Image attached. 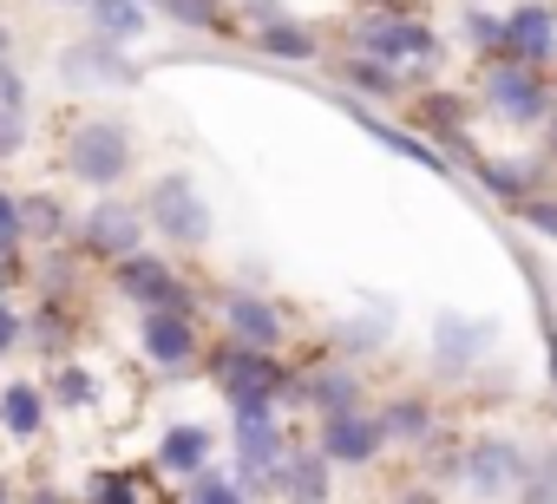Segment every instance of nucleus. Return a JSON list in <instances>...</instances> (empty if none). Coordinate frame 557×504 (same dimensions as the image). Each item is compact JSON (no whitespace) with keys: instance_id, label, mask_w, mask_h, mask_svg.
<instances>
[{"instance_id":"obj_1","label":"nucleus","mask_w":557,"mask_h":504,"mask_svg":"<svg viewBox=\"0 0 557 504\" xmlns=\"http://www.w3.org/2000/svg\"><path fill=\"white\" fill-rule=\"evenodd\" d=\"M145 223H151L171 249H203V242L216 236V210H210V197H203V184H197L190 171L151 177V190H145Z\"/></svg>"},{"instance_id":"obj_2","label":"nucleus","mask_w":557,"mask_h":504,"mask_svg":"<svg viewBox=\"0 0 557 504\" xmlns=\"http://www.w3.org/2000/svg\"><path fill=\"white\" fill-rule=\"evenodd\" d=\"M479 99H485V112H492V118H505V125H544V118H550V105H557V92H550L544 66L511 60V53L485 60V73H479Z\"/></svg>"},{"instance_id":"obj_3","label":"nucleus","mask_w":557,"mask_h":504,"mask_svg":"<svg viewBox=\"0 0 557 504\" xmlns=\"http://www.w3.org/2000/svg\"><path fill=\"white\" fill-rule=\"evenodd\" d=\"M348 47H355V53H374V60H387V66H400V73L440 60V34H433L420 14H400V8H374V14H361L355 34H348Z\"/></svg>"},{"instance_id":"obj_4","label":"nucleus","mask_w":557,"mask_h":504,"mask_svg":"<svg viewBox=\"0 0 557 504\" xmlns=\"http://www.w3.org/2000/svg\"><path fill=\"white\" fill-rule=\"evenodd\" d=\"M132 131L119 125V118H86V125H73V138H66V171L86 184V190H119L125 177H132Z\"/></svg>"},{"instance_id":"obj_5","label":"nucleus","mask_w":557,"mask_h":504,"mask_svg":"<svg viewBox=\"0 0 557 504\" xmlns=\"http://www.w3.org/2000/svg\"><path fill=\"white\" fill-rule=\"evenodd\" d=\"M145 203H132V197H92L86 203V216H79V229H73V242H79V256H92V263H119V256H132V249H145Z\"/></svg>"},{"instance_id":"obj_6","label":"nucleus","mask_w":557,"mask_h":504,"mask_svg":"<svg viewBox=\"0 0 557 504\" xmlns=\"http://www.w3.org/2000/svg\"><path fill=\"white\" fill-rule=\"evenodd\" d=\"M315 445H322V458H329L335 471H368V465H381V452H387L394 439H387L381 413L361 400V406L322 413V426H315Z\"/></svg>"},{"instance_id":"obj_7","label":"nucleus","mask_w":557,"mask_h":504,"mask_svg":"<svg viewBox=\"0 0 557 504\" xmlns=\"http://www.w3.org/2000/svg\"><path fill=\"white\" fill-rule=\"evenodd\" d=\"M112 282H119V295L132 308H190L197 315V289L158 256V249H132V256H119L112 263Z\"/></svg>"},{"instance_id":"obj_8","label":"nucleus","mask_w":557,"mask_h":504,"mask_svg":"<svg viewBox=\"0 0 557 504\" xmlns=\"http://www.w3.org/2000/svg\"><path fill=\"white\" fill-rule=\"evenodd\" d=\"M138 348L158 374H184L203 361V335L190 308H138Z\"/></svg>"},{"instance_id":"obj_9","label":"nucleus","mask_w":557,"mask_h":504,"mask_svg":"<svg viewBox=\"0 0 557 504\" xmlns=\"http://www.w3.org/2000/svg\"><path fill=\"white\" fill-rule=\"evenodd\" d=\"M283 452H289V432H283V419L275 413H236V478H243V491L249 497H262L269 491V471L283 465Z\"/></svg>"},{"instance_id":"obj_10","label":"nucleus","mask_w":557,"mask_h":504,"mask_svg":"<svg viewBox=\"0 0 557 504\" xmlns=\"http://www.w3.org/2000/svg\"><path fill=\"white\" fill-rule=\"evenodd\" d=\"M459 478L479 491V497H505L524 484V445L518 439H472L459 452Z\"/></svg>"},{"instance_id":"obj_11","label":"nucleus","mask_w":557,"mask_h":504,"mask_svg":"<svg viewBox=\"0 0 557 504\" xmlns=\"http://www.w3.org/2000/svg\"><path fill=\"white\" fill-rule=\"evenodd\" d=\"M492 341H498V328L492 322H479V315H440L433 322V361H440V374H472L485 354H492Z\"/></svg>"},{"instance_id":"obj_12","label":"nucleus","mask_w":557,"mask_h":504,"mask_svg":"<svg viewBox=\"0 0 557 504\" xmlns=\"http://www.w3.org/2000/svg\"><path fill=\"white\" fill-rule=\"evenodd\" d=\"M505 53L531 60V66L557 60V14L544 8V0H518V8H505Z\"/></svg>"},{"instance_id":"obj_13","label":"nucleus","mask_w":557,"mask_h":504,"mask_svg":"<svg viewBox=\"0 0 557 504\" xmlns=\"http://www.w3.org/2000/svg\"><path fill=\"white\" fill-rule=\"evenodd\" d=\"M223 328H230L236 341H249V348H283V341H289V322H283V308H275L269 295H256V289H236V295H223Z\"/></svg>"},{"instance_id":"obj_14","label":"nucleus","mask_w":557,"mask_h":504,"mask_svg":"<svg viewBox=\"0 0 557 504\" xmlns=\"http://www.w3.org/2000/svg\"><path fill=\"white\" fill-rule=\"evenodd\" d=\"M296 400L322 419V413H342V406H361L368 400V380L348 367V361H322L309 374H296Z\"/></svg>"},{"instance_id":"obj_15","label":"nucleus","mask_w":557,"mask_h":504,"mask_svg":"<svg viewBox=\"0 0 557 504\" xmlns=\"http://www.w3.org/2000/svg\"><path fill=\"white\" fill-rule=\"evenodd\" d=\"M329 491H335V465L322 458V445H309V452L289 445L283 465L269 471V491H262V497H309V504H315V497H329Z\"/></svg>"},{"instance_id":"obj_16","label":"nucleus","mask_w":557,"mask_h":504,"mask_svg":"<svg viewBox=\"0 0 557 504\" xmlns=\"http://www.w3.org/2000/svg\"><path fill=\"white\" fill-rule=\"evenodd\" d=\"M249 47H256L262 60H296V66L322 60V34H315L309 21H289V14H275V21L249 27Z\"/></svg>"},{"instance_id":"obj_17","label":"nucleus","mask_w":557,"mask_h":504,"mask_svg":"<svg viewBox=\"0 0 557 504\" xmlns=\"http://www.w3.org/2000/svg\"><path fill=\"white\" fill-rule=\"evenodd\" d=\"M381 426L394 445H433L440 439V406L426 393H387L381 400Z\"/></svg>"},{"instance_id":"obj_18","label":"nucleus","mask_w":557,"mask_h":504,"mask_svg":"<svg viewBox=\"0 0 557 504\" xmlns=\"http://www.w3.org/2000/svg\"><path fill=\"white\" fill-rule=\"evenodd\" d=\"M86 27H92V40L132 47L151 34V0H86Z\"/></svg>"},{"instance_id":"obj_19","label":"nucleus","mask_w":557,"mask_h":504,"mask_svg":"<svg viewBox=\"0 0 557 504\" xmlns=\"http://www.w3.org/2000/svg\"><path fill=\"white\" fill-rule=\"evenodd\" d=\"M210 452H216V432H210V426H171V432L158 439V471L190 478V471L210 465Z\"/></svg>"},{"instance_id":"obj_20","label":"nucleus","mask_w":557,"mask_h":504,"mask_svg":"<svg viewBox=\"0 0 557 504\" xmlns=\"http://www.w3.org/2000/svg\"><path fill=\"white\" fill-rule=\"evenodd\" d=\"M342 86L361 92V99H374V105H394L400 99V66H387L374 53H348L342 60Z\"/></svg>"},{"instance_id":"obj_21","label":"nucleus","mask_w":557,"mask_h":504,"mask_svg":"<svg viewBox=\"0 0 557 504\" xmlns=\"http://www.w3.org/2000/svg\"><path fill=\"white\" fill-rule=\"evenodd\" d=\"M119 53H125V47H112V40H86V47H73V53L60 60V73H66L73 86H79V79H86V86H99V79H132V66H125Z\"/></svg>"},{"instance_id":"obj_22","label":"nucleus","mask_w":557,"mask_h":504,"mask_svg":"<svg viewBox=\"0 0 557 504\" xmlns=\"http://www.w3.org/2000/svg\"><path fill=\"white\" fill-rule=\"evenodd\" d=\"M342 105H348V118H355L361 131H374V138H381V144H387L394 158H413L420 171H446V158H440V151H433L426 138H413V131H400V125H381V118H374V112H361L355 99H342Z\"/></svg>"},{"instance_id":"obj_23","label":"nucleus","mask_w":557,"mask_h":504,"mask_svg":"<svg viewBox=\"0 0 557 504\" xmlns=\"http://www.w3.org/2000/svg\"><path fill=\"white\" fill-rule=\"evenodd\" d=\"M47 387H34V380H14L8 393H0V419H8V432L14 439H34L40 426H47Z\"/></svg>"},{"instance_id":"obj_24","label":"nucleus","mask_w":557,"mask_h":504,"mask_svg":"<svg viewBox=\"0 0 557 504\" xmlns=\"http://www.w3.org/2000/svg\"><path fill=\"white\" fill-rule=\"evenodd\" d=\"M151 14H164V21H177V27H190V34H223V27H230L223 0H151Z\"/></svg>"},{"instance_id":"obj_25","label":"nucleus","mask_w":557,"mask_h":504,"mask_svg":"<svg viewBox=\"0 0 557 504\" xmlns=\"http://www.w3.org/2000/svg\"><path fill=\"white\" fill-rule=\"evenodd\" d=\"M184 497H190V504H243L249 491H243V478H236V471L223 478V471H216V458H210L203 471H190V478H184Z\"/></svg>"},{"instance_id":"obj_26","label":"nucleus","mask_w":557,"mask_h":504,"mask_svg":"<svg viewBox=\"0 0 557 504\" xmlns=\"http://www.w3.org/2000/svg\"><path fill=\"white\" fill-rule=\"evenodd\" d=\"M47 400H53V406H66V413H86V406L99 400V380H92V374H86L79 361H66V367L53 374V387H47Z\"/></svg>"},{"instance_id":"obj_27","label":"nucleus","mask_w":557,"mask_h":504,"mask_svg":"<svg viewBox=\"0 0 557 504\" xmlns=\"http://www.w3.org/2000/svg\"><path fill=\"white\" fill-rule=\"evenodd\" d=\"M21 229H27L34 242H53V236H66V210H60L53 197H27V203H21Z\"/></svg>"},{"instance_id":"obj_28","label":"nucleus","mask_w":557,"mask_h":504,"mask_svg":"<svg viewBox=\"0 0 557 504\" xmlns=\"http://www.w3.org/2000/svg\"><path fill=\"white\" fill-rule=\"evenodd\" d=\"M524 497H557V445H544L537 458H524Z\"/></svg>"},{"instance_id":"obj_29","label":"nucleus","mask_w":557,"mask_h":504,"mask_svg":"<svg viewBox=\"0 0 557 504\" xmlns=\"http://www.w3.org/2000/svg\"><path fill=\"white\" fill-rule=\"evenodd\" d=\"M511 210H518L537 236H550V242H557V197H550V190H531V197H518Z\"/></svg>"},{"instance_id":"obj_30","label":"nucleus","mask_w":557,"mask_h":504,"mask_svg":"<svg viewBox=\"0 0 557 504\" xmlns=\"http://www.w3.org/2000/svg\"><path fill=\"white\" fill-rule=\"evenodd\" d=\"M21 144H27V112L21 105H0V164L21 158Z\"/></svg>"},{"instance_id":"obj_31","label":"nucleus","mask_w":557,"mask_h":504,"mask_svg":"<svg viewBox=\"0 0 557 504\" xmlns=\"http://www.w3.org/2000/svg\"><path fill=\"white\" fill-rule=\"evenodd\" d=\"M21 335H27V328H21V315L8 308V295H0V361H8V354L21 348Z\"/></svg>"},{"instance_id":"obj_32","label":"nucleus","mask_w":557,"mask_h":504,"mask_svg":"<svg viewBox=\"0 0 557 504\" xmlns=\"http://www.w3.org/2000/svg\"><path fill=\"white\" fill-rule=\"evenodd\" d=\"M14 236H21V197H8V190H0V242L14 249Z\"/></svg>"},{"instance_id":"obj_33","label":"nucleus","mask_w":557,"mask_h":504,"mask_svg":"<svg viewBox=\"0 0 557 504\" xmlns=\"http://www.w3.org/2000/svg\"><path fill=\"white\" fill-rule=\"evenodd\" d=\"M0 105H21L27 112V86H21V73H8V60H0Z\"/></svg>"},{"instance_id":"obj_34","label":"nucleus","mask_w":557,"mask_h":504,"mask_svg":"<svg viewBox=\"0 0 557 504\" xmlns=\"http://www.w3.org/2000/svg\"><path fill=\"white\" fill-rule=\"evenodd\" d=\"M544 341H550V387H557V322L544 328Z\"/></svg>"},{"instance_id":"obj_35","label":"nucleus","mask_w":557,"mask_h":504,"mask_svg":"<svg viewBox=\"0 0 557 504\" xmlns=\"http://www.w3.org/2000/svg\"><path fill=\"white\" fill-rule=\"evenodd\" d=\"M544 131H550V164H557V105H550V118H544Z\"/></svg>"},{"instance_id":"obj_36","label":"nucleus","mask_w":557,"mask_h":504,"mask_svg":"<svg viewBox=\"0 0 557 504\" xmlns=\"http://www.w3.org/2000/svg\"><path fill=\"white\" fill-rule=\"evenodd\" d=\"M8 269H14V263H8V249H0V295H8Z\"/></svg>"},{"instance_id":"obj_37","label":"nucleus","mask_w":557,"mask_h":504,"mask_svg":"<svg viewBox=\"0 0 557 504\" xmlns=\"http://www.w3.org/2000/svg\"><path fill=\"white\" fill-rule=\"evenodd\" d=\"M8 53H14V34H8V27H0V60H8Z\"/></svg>"},{"instance_id":"obj_38","label":"nucleus","mask_w":557,"mask_h":504,"mask_svg":"<svg viewBox=\"0 0 557 504\" xmlns=\"http://www.w3.org/2000/svg\"><path fill=\"white\" fill-rule=\"evenodd\" d=\"M53 8H86V0H53Z\"/></svg>"},{"instance_id":"obj_39","label":"nucleus","mask_w":557,"mask_h":504,"mask_svg":"<svg viewBox=\"0 0 557 504\" xmlns=\"http://www.w3.org/2000/svg\"><path fill=\"white\" fill-rule=\"evenodd\" d=\"M0 497H8V478H0Z\"/></svg>"}]
</instances>
